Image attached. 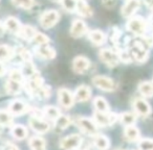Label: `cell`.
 Wrapping results in <instances>:
<instances>
[{"mask_svg": "<svg viewBox=\"0 0 153 150\" xmlns=\"http://www.w3.org/2000/svg\"><path fill=\"white\" fill-rule=\"evenodd\" d=\"M36 54L40 59H53L56 57V50L51 47H48L46 45L44 46H38L36 48Z\"/></svg>", "mask_w": 153, "mask_h": 150, "instance_id": "18", "label": "cell"}, {"mask_svg": "<svg viewBox=\"0 0 153 150\" xmlns=\"http://www.w3.org/2000/svg\"><path fill=\"white\" fill-rule=\"evenodd\" d=\"M33 42L35 44H37L38 46H44V45H47L49 43V38L47 36H45L44 34H41V32H37L35 34V37L33 38Z\"/></svg>", "mask_w": 153, "mask_h": 150, "instance_id": "34", "label": "cell"}, {"mask_svg": "<svg viewBox=\"0 0 153 150\" xmlns=\"http://www.w3.org/2000/svg\"><path fill=\"white\" fill-rule=\"evenodd\" d=\"M127 29L132 34L142 36L147 30V22L142 17H133L128 21Z\"/></svg>", "mask_w": 153, "mask_h": 150, "instance_id": "5", "label": "cell"}, {"mask_svg": "<svg viewBox=\"0 0 153 150\" xmlns=\"http://www.w3.org/2000/svg\"><path fill=\"white\" fill-rule=\"evenodd\" d=\"M5 72H7V70H5L4 66L1 64V61H0V76H3L5 74Z\"/></svg>", "mask_w": 153, "mask_h": 150, "instance_id": "44", "label": "cell"}, {"mask_svg": "<svg viewBox=\"0 0 153 150\" xmlns=\"http://www.w3.org/2000/svg\"><path fill=\"white\" fill-rule=\"evenodd\" d=\"M30 108L25 102L21 100H13L9 105V112L14 116H21L28 112Z\"/></svg>", "mask_w": 153, "mask_h": 150, "instance_id": "12", "label": "cell"}, {"mask_svg": "<svg viewBox=\"0 0 153 150\" xmlns=\"http://www.w3.org/2000/svg\"><path fill=\"white\" fill-rule=\"evenodd\" d=\"M14 5L23 10H30L34 5V0H12Z\"/></svg>", "mask_w": 153, "mask_h": 150, "instance_id": "35", "label": "cell"}, {"mask_svg": "<svg viewBox=\"0 0 153 150\" xmlns=\"http://www.w3.org/2000/svg\"><path fill=\"white\" fill-rule=\"evenodd\" d=\"M76 13L82 17H91L92 10L89 5L87 4L85 0H78V5H76Z\"/></svg>", "mask_w": 153, "mask_h": 150, "instance_id": "21", "label": "cell"}, {"mask_svg": "<svg viewBox=\"0 0 153 150\" xmlns=\"http://www.w3.org/2000/svg\"><path fill=\"white\" fill-rule=\"evenodd\" d=\"M19 55L23 59L24 61H32V53L25 48L19 49Z\"/></svg>", "mask_w": 153, "mask_h": 150, "instance_id": "40", "label": "cell"}, {"mask_svg": "<svg viewBox=\"0 0 153 150\" xmlns=\"http://www.w3.org/2000/svg\"><path fill=\"white\" fill-rule=\"evenodd\" d=\"M89 39L94 45L100 46V45H103L106 42V34L101 30L94 29L89 32Z\"/></svg>", "mask_w": 153, "mask_h": 150, "instance_id": "20", "label": "cell"}, {"mask_svg": "<svg viewBox=\"0 0 153 150\" xmlns=\"http://www.w3.org/2000/svg\"><path fill=\"white\" fill-rule=\"evenodd\" d=\"M21 24H20L19 20L17 18L14 17H10L5 20L4 22V27L9 30L10 32H13V34H18L21 28Z\"/></svg>", "mask_w": 153, "mask_h": 150, "instance_id": "22", "label": "cell"}, {"mask_svg": "<svg viewBox=\"0 0 153 150\" xmlns=\"http://www.w3.org/2000/svg\"><path fill=\"white\" fill-rule=\"evenodd\" d=\"M74 100L78 102H85L90 99L91 97V89L88 86L82 85L76 88V92L74 94Z\"/></svg>", "mask_w": 153, "mask_h": 150, "instance_id": "14", "label": "cell"}, {"mask_svg": "<svg viewBox=\"0 0 153 150\" xmlns=\"http://www.w3.org/2000/svg\"><path fill=\"white\" fill-rule=\"evenodd\" d=\"M14 50L7 45H0V61H7L13 57Z\"/></svg>", "mask_w": 153, "mask_h": 150, "instance_id": "30", "label": "cell"}, {"mask_svg": "<svg viewBox=\"0 0 153 150\" xmlns=\"http://www.w3.org/2000/svg\"><path fill=\"white\" fill-rule=\"evenodd\" d=\"M117 150H123V149H117Z\"/></svg>", "mask_w": 153, "mask_h": 150, "instance_id": "49", "label": "cell"}, {"mask_svg": "<svg viewBox=\"0 0 153 150\" xmlns=\"http://www.w3.org/2000/svg\"><path fill=\"white\" fill-rule=\"evenodd\" d=\"M117 0H102V4L106 9H113L117 5Z\"/></svg>", "mask_w": 153, "mask_h": 150, "instance_id": "42", "label": "cell"}, {"mask_svg": "<svg viewBox=\"0 0 153 150\" xmlns=\"http://www.w3.org/2000/svg\"><path fill=\"white\" fill-rule=\"evenodd\" d=\"M124 137L129 142H138L140 140V129L135 125H129L126 126L124 129Z\"/></svg>", "mask_w": 153, "mask_h": 150, "instance_id": "17", "label": "cell"}, {"mask_svg": "<svg viewBox=\"0 0 153 150\" xmlns=\"http://www.w3.org/2000/svg\"><path fill=\"white\" fill-rule=\"evenodd\" d=\"M0 125L2 127L13 125V115L7 110H0Z\"/></svg>", "mask_w": 153, "mask_h": 150, "instance_id": "31", "label": "cell"}, {"mask_svg": "<svg viewBox=\"0 0 153 150\" xmlns=\"http://www.w3.org/2000/svg\"><path fill=\"white\" fill-rule=\"evenodd\" d=\"M22 89V83L19 81L13 80V79H9L5 83V91L10 95H16L19 94Z\"/></svg>", "mask_w": 153, "mask_h": 150, "instance_id": "24", "label": "cell"}, {"mask_svg": "<svg viewBox=\"0 0 153 150\" xmlns=\"http://www.w3.org/2000/svg\"><path fill=\"white\" fill-rule=\"evenodd\" d=\"M119 54V57H120V61H124V63H130L132 61V57L130 55L129 51H121V52L117 53Z\"/></svg>", "mask_w": 153, "mask_h": 150, "instance_id": "41", "label": "cell"}, {"mask_svg": "<svg viewBox=\"0 0 153 150\" xmlns=\"http://www.w3.org/2000/svg\"><path fill=\"white\" fill-rule=\"evenodd\" d=\"M1 28H2V25H1V23H0V31H1Z\"/></svg>", "mask_w": 153, "mask_h": 150, "instance_id": "47", "label": "cell"}, {"mask_svg": "<svg viewBox=\"0 0 153 150\" xmlns=\"http://www.w3.org/2000/svg\"><path fill=\"white\" fill-rule=\"evenodd\" d=\"M35 95L38 96V97H40V98H47L48 96H51V88L43 85L42 87L36 92Z\"/></svg>", "mask_w": 153, "mask_h": 150, "instance_id": "39", "label": "cell"}, {"mask_svg": "<svg viewBox=\"0 0 153 150\" xmlns=\"http://www.w3.org/2000/svg\"><path fill=\"white\" fill-rule=\"evenodd\" d=\"M10 79L19 81V83H23L24 81V75L19 69H13L10 72Z\"/></svg>", "mask_w": 153, "mask_h": 150, "instance_id": "38", "label": "cell"}, {"mask_svg": "<svg viewBox=\"0 0 153 150\" xmlns=\"http://www.w3.org/2000/svg\"><path fill=\"white\" fill-rule=\"evenodd\" d=\"M138 92L144 97L150 98L153 96V83L150 81H143L138 85Z\"/></svg>", "mask_w": 153, "mask_h": 150, "instance_id": "26", "label": "cell"}, {"mask_svg": "<svg viewBox=\"0 0 153 150\" xmlns=\"http://www.w3.org/2000/svg\"><path fill=\"white\" fill-rule=\"evenodd\" d=\"M56 121V127L59 129H66L70 124H71V118L69 116H60Z\"/></svg>", "mask_w": 153, "mask_h": 150, "instance_id": "33", "label": "cell"}, {"mask_svg": "<svg viewBox=\"0 0 153 150\" xmlns=\"http://www.w3.org/2000/svg\"><path fill=\"white\" fill-rule=\"evenodd\" d=\"M99 56H100L101 61L106 64L109 68H114L120 61L119 54L111 49H102L99 53Z\"/></svg>", "mask_w": 153, "mask_h": 150, "instance_id": "7", "label": "cell"}, {"mask_svg": "<svg viewBox=\"0 0 153 150\" xmlns=\"http://www.w3.org/2000/svg\"><path fill=\"white\" fill-rule=\"evenodd\" d=\"M150 43L145 42L142 40H135L132 41L131 44L129 46V53L131 55L132 59H135L138 63H143V61H147L148 59V46Z\"/></svg>", "mask_w": 153, "mask_h": 150, "instance_id": "1", "label": "cell"}, {"mask_svg": "<svg viewBox=\"0 0 153 150\" xmlns=\"http://www.w3.org/2000/svg\"><path fill=\"white\" fill-rule=\"evenodd\" d=\"M81 150H87V149H81Z\"/></svg>", "mask_w": 153, "mask_h": 150, "instance_id": "48", "label": "cell"}, {"mask_svg": "<svg viewBox=\"0 0 153 150\" xmlns=\"http://www.w3.org/2000/svg\"><path fill=\"white\" fill-rule=\"evenodd\" d=\"M87 32V25L84 21L78 19L72 22L71 28H70V34L74 38H80Z\"/></svg>", "mask_w": 153, "mask_h": 150, "instance_id": "15", "label": "cell"}, {"mask_svg": "<svg viewBox=\"0 0 153 150\" xmlns=\"http://www.w3.org/2000/svg\"><path fill=\"white\" fill-rule=\"evenodd\" d=\"M120 121L122 124H124L125 126H129V125H134L136 122V114L130 112L123 113L119 116Z\"/></svg>", "mask_w": 153, "mask_h": 150, "instance_id": "29", "label": "cell"}, {"mask_svg": "<svg viewBox=\"0 0 153 150\" xmlns=\"http://www.w3.org/2000/svg\"><path fill=\"white\" fill-rule=\"evenodd\" d=\"M28 145L32 150H45L46 149V143L44 139L41 137H33L30 138Z\"/></svg>", "mask_w": 153, "mask_h": 150, "instance_id": "27", "label": "cell"}, {"mask_svg": "<svg viewBox=\"0 0 153 150\" xmlns=\"http://www.w3.org/2000/svg\"><path fill=\"white\" fill-rule=\"evenodd\" d=\"M150 23L153 25V15H152V16H150Z\"/></svg>", "mask_w": 153, "mask_h": 150, "instance_id": "46", "label": "cell"}, {"mask_svg": "<svg viewBox=\"0 0 153 150\" xmlns=\"http://www.w3.org/2000/svg\"><path fill=\"white\" fill-rule=\"evenodd\" d=\"M90 66V61L85 56H76L72 61V69L76 73L82 74L88 70Z\"/></svg>", "mask_w": 153, "mask_h": 150, "instance_id": "13", "label": "cell"}, {"mask_svg": "<svg viewBox=\"0 0 153 150\" xmlns=\"http://www.w3.org/2000/svg\"><path fill=\"white\" fill-rule=\"evenodd\" d=\"M58 99H59L61 106H63L66 110L72 108V105L74 104V101H76L74 94L67 89H60L58 91Z\"/></svg>", "mask_w": 153, "mask_h": 150, "instance_id": "11", "label": "cell"}, {"mask_svg": "<svg viewBox=\"0 0 153 150\" xmlns=\"http://www.w3.org/2000/svg\"><path fill=\"white\" fill-rule=\"evenodd\" d=\"M94 144L98 150H108V148L110 147V141L108 138L100 133L94 135Z\"/></svg>", "mask_w": 153, "mask_h": 150, "instance_id": "19", "label": "cell"}, {"mask_svg": "<svg viewBox=\"0 0 153 150\" xmlns=\"http://www.w3.org/2000/svg\"><path fill=\"white\" fill-rule=\"evenodd\" d=\"M152 83H153V81H152Z\"/></svg>", "mask_w": 153, "mask_h": 150, "instance_id": "50", "label": "cell"}, {"mask_svg": "<svg viewBox=\"0 0 153 150\" xmlns=\"http://www.w3.org/2000/svg\"><path fill=\"white\" fill-rule=\"evenodd\" d=\"M43 115L46 116L47 118L51 119V120H57L61 115H60V110L55 106H45L43 108Z\"/></svg>", "mask_w": 153, "mask_h": 150, "instance_id": "32", "label": "cell"}, {"mask_svg": "<svg viewBox=\"0 0 153 150\" xmlns=\"http://www.w3.org/2000/svg\"><path fill=\"white\" fill-rule=\"evenodd\" d=\"M74 123L84 135H92V137L98 135V125L94 122V120L86 117H79L74 120Z\"/></svg>", "mask_w": 153, "mask_h": 150, "instance_id": "2", "label": "cell"}, {"mask_svg": "<svg viewBox=\"0 0 153 150\" xmlns=\"http://www.w3.org/2000/svg\"><path fill=\"white\" fill-rule=\"evenodd\" d=\"M30 126L35 132L40 133V135H43V133H46L47 131L51 129V126L49 124L46 122L45 120L41 119L39 116H32L30 118Z\"/></svg>", "mask_w": 153, "mask_h": 150, "instance_id": "9", "label": "cell"}, {"mask_svg": "<svg viewBox=\"0 0 153 150\" xmlns=\"http://www.w3.org/2000/svg\"><path fill=\"white\" fill-rule=\"evenodd\" d=\"M138 150H153V139H140L138 141Z\"/></svg>", "mask_w": 153, "mask_h": 150, "instance_id": "36", "label": "cell"}, {"mask_svg": "<svg viewBox=\"0 0 153 150\" xmlns=\"http://www.w3.org/2000/svg\"><path fill=\"white\" fill-rule=\"evenodd\" d=\"M119 119V115H117L115 113H101V112H96L94 115V120L97 123L98 126H111L113 125Z\"/></svg>", "mask_w": 153, "mask_h": 150, "instance_id": "3", "label": "cell"}, {"mask_svg": "<svg viewBox=\"0 0 153 150\" xmlns=\"http://www.w3.org/2000/svg\"><path fill=\"white\" fill-rule=\"evenodd\" d=\"M62 3V7L68 12L76 11V5H78V0H60Z\"/></svg>", "mask_w": 153, "mask_h": 150, "instance_id": "37", "label": "cell"}, {"mask_svg": "<svg viewBox=\"0 0 153 150\" xmlns=\"http://www.w3.org/2000/svg\"><path fill=\"white\" fill-rule=\"evenodd\" d=\"M11 133L16 140H24L27 137L28 132L25 126H23V125H21V124H17V125L12 126Z\"/></svg>", "mask_w": 153, "mask_h": 150, "instance_id": "23", "label": "cell"}, {"mask_svg": "<svg viewBox=\"0 0 153 150\" xmlns=\"http://www.w3.org/2000/svg\"><path fill=\"white\" fill-rule=\"evenodd\" d=\"M2 150H19V149H18L17 146L14 145V144H12V143H7L4 146H3Z\"/></svg>", "mask_w": 153, "mask_h": 150, "instance_id": "43", "label": "cell"}, {"mask_svg": "<svg viewBox=\"0 0 153 150\" xmlns=\"http://www.w3.org/2000/svg\"><path fill=\"white\" fill-rule=\"evenodd\" d=\"M60 19V14L55 10H51V11H46L43 13L40 17V24L43 28L48 29V28L53 27L57 24V22Z\"/></svg>", "mask_w": 153, "mask_h": 150, "instance_id": "6", "label": "cell"}, {"mask_svg": "<svg viewBox=\"0 0 153 150\" xmlns=\"http://www.w3.org/2000/svg\"><path fill=\"white\" fill-rule=\"evenodd\" d=\"M94 106L96 108L97 112H101V113H107L109 112V104L106 101V99L103 97H98L94 98Z\"/></svg>", "mask_w": 153, "mask_h": 150, "instance_id": "28", "label": "cell"}, {"mask_svg": "<svg viewBox=\"0 0 153 150\" xmlns=\"http://www.w3.org/2000/svg\"><path fill=\"white\" fill-rule=\"evenodd\" d=\"M37 34V30L35 27L33 26H30V25H24V26H21L20 28L19 32H18V36L21 37L22 39L24 40H33V38L35 37V34Z\"/></svg>", "mask_w": 153, "mask_h": 150, "instance_id": "25", "label": "cell"}, {"mask_svg": "<svg viewBox=\"0 0 153 150\" xmlns=\"http://www.w3.org/2000/svg\"><path fill=\"white\" fill-rule=\"evenodd\" d=\"M82 137L81 135H70L68 137L64 138L61 142H60V147L63 150H74L76 148H79V146L82 144Z\"/></svg>", "mask_w": 153, "mask_h": 150, "instance_id": "8", "label": "cell"}, {"mask_svg": "<svg viewBox=\"0 0 153 150\" xmlns=\"http://www.w3.org/2000/svg\"><path fill=\"white\" fill-rule=\"evenodd\" d=\"M133 110L137 116L140 117H148L152 112L151 105L147 100L143 98H136L133 102Z\"/></svg>", "mask_w": 153, "mask_h": 150, "instance_id": "10", "label": "cell"}, {"mask_svg": "<svg viewBox=\"0 0 153 150\" xmlns=\"http://www.w3.org/2000/svg\"><path fill=\"white\" fill-rule=\"evenodd\" d=\"M147 3H148L149 7L153 10V0H147Z\"/></svg>", "mask_w": 153, "mask_h": 150, "instance_id": "45", "label": "cell"}, {"mask_svg": "<svg viewBox=\"0 0 153 150\" xmlns=\"http://www.w3.org/2000/svg\"><path fill=\"white\" fill-rule=\"evenodd\" d=\"M140 7V0H128L122 7V16L124 18H129L135 13Z\"/></svg>", "mask_w": 153, "mask_h": 150, "instance_id": "16", "label": "cell"}, {"mask_svg": "<svg viewBox=\"0 0 153 150\" xmlns=\"http://www.w3.org/2000/svg\"><path fill=\"white\" fill-rule=\"evenodd\" d=\"M92 83L96 86L98 89L102 90L105 92H113L117 90V83L113 79H111L110 77L106 76H94L92 78Z\"/></svg>", "mask_w": 153, "mask_h": 150, "instance_id": "4", "label": "cell"}]
</instances>
